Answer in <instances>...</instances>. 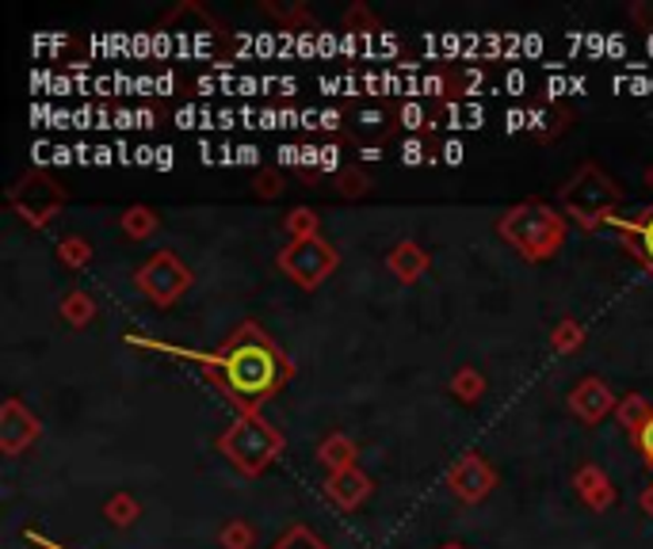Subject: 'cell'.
<instances>
[{"instance_id": "6da1fadb", "label": "cell", "mask_w": 653, "mask_h": 549, "mask_svg": "<svg viewBox=\"0 0 653 549\" xmlns=\"http://www.w3.org/2000/svg\"><path fill=\"white\" fill-rule=\"evenodd\" d=\"M203 374L226 393V401L237 408V416L245 412H261L264 401H272L283 385L295 374L287 351L275 343L268 332L256 321H245L229 332L211 355L200 359Z\"/></svg>"}, {"instance_id": "7a4b0ae2", "label": "cell", "mask_w": 653, "mask_h": 549, "mask_svg": "<svg viewBox=\"0 0 653 549\" xmlns=\"http://www.w3.org/2000/svg\"><path fill=\"white\" fill-rule=\"evenodd\" d=\"M497 234L520 252V260L528 263H543L550 256L562 252L565 245V218L543 199H528L512 210L501 214L497 221Z\"/></svg>"}, {"instance_id": "3957f363", "label": "cell", "mask_w": 653, "mask_h": 549, "mask_svg": "<svg viewBox=\"0 0 653 549\" xmlns=\"http://www.w3.org/2000/svg\"><path fill=\"white\" fill-rule=\"evenodd\" d=\"M218 450H222V458H229V466H234L237 474L261 477L272 462L283 458L287 439H283V432L264 416V412H245V416H237L234 424L218 435Z\"/></svg>"}, {"instance_id": "277c9868", "label": "cell", "mask_w": 653, "mask_h": 549, "mask_svg": "<svg viewBox=\"0 0 653 549\" xmlns=\"http://www.w3.org/2000/svg\"><path fill=\"white\" fill-rule=\"evenodd\" d=\"M558 206H562L581 229L612 226L619 206H623V187H619L615 176H608L596 160H589V165H581L573 172L570 184L558 191Z\"/></svg>"}, {"instance_id": "5b68a950", "label": "cell", "mask_w": 653, "mask_h": 549, "mask_svg": "<svg viewBox=\"0 0 653 549\" xmlns=\"http://www.w3.org/2000/svg\"><path fill=\"white\" fill-rule=\"evenodd\" d=\"M275 263H279V271L287 274L295 287L317 290L333 271L340 268V252L333 240H325L322 234H317L306 240H287V245L279 248V256H275Z\"/></svg>"}, {"instance_id": "8992f818", "label": "cell", "mask_w": 653, "mask_h": 549, "mask_svg": "<svg viewBox=\"0 0 653 549\" xmlns=\"http://www.w3.org/2000/svg\"><path fill=\"white\" fill-rule=\"evenodd\" d=\"M8 203L31 229H47L54 214L69 203V195L47 168H31L20 184L8 187Z\"/></svg>"}, {"instance_id": "52a82bcc", "label": "cell", "mask_w": 653, "mask_h": 549, "mask_svg": "<svg viewBox=\"0 0 653 549\" xmlns=\"http://www.w3.org/2000/svg\"><path fill=\"white\" fill-rule=\"evenodd\" d=\"M192 268H187L184 260H180L176 252H169V248H161V252H153L150 260L142 263V268L134 271V287L142 298H150L153 305L169 309L176 305L180 298L192 290Z\"/></svg>"}, {"instance_id": "ba28073f", "label": "cell", "mask_w": 653, "mask_h": 549, "mask_svg": "<svg viewBox=\"0 0 653 549\" xmlns=\"http://www.w3.org/2000/svg\"><path fill=\"white\" fill-rule=\"evenodd\" d=\"M497 469L489 458H481L478 450H467L455 458V466L447 469V488H451V496L459 504H467V508H475V504L486 500L489 493L497 488Z\"/></svg>"}, {"instance_id": "9c48e42d", "label": "cell", "mask_w": 653, "mask_h": 549, "mask_svg": "<svg viewBox=\"0 0 653 549\" xmlns=\"http://www.w3.org/2000/svg\"><path fill=\"white\" fill-rule=\"evenodd\" d=\"M39 435H42L39 416L20 397H8L0 405V454L4 458H20L28 446L39 443Z\"/></svg>"}, {"instance_id": "30bf717a", "label": "cell", "mask_w": 653, "mask_h": 549, "mask_svg": "<svg viewBox=\"0 0 653 549\" xmlns=\"http://www.w3.org/2000/svg\"><path fill=\"white\" fill-rule=\"evenodd\" d=\"M615 405H619V397L608 390L604 377H581V382L570 390V412L589 427H596L604 416H612Z\"/></svg>"}, {"instance_id": "8fae6325", "label": "cell", "mask_w": 653, "mask_h": 549, "mask_svg": "<svg viewBox=\"0 0 653 549\" xmlns=\"http://www.w3.org/2000/svg\"><path fill=\"white\" fill-rule=\"evenodd\" d=\"M375 493V480L364 474V469H344V474H329L325 480V496H329L333 508L340 511H359Z\"/></svg>"}, {"instance_id": "7c38bea8", "label": "cell", "mask_w": 653, "mask_h": 549, "mask_svg": "<svg viewBox=\"0 0 653 549\" xmlns=\"http://www.w3.org/2000/svg\"><path fill=\"white\" fill-rule=\"evenodd\" d=\"M615 229H623V245L631 256H639L642 268L653 274V206L646 210H639L634 218H623V214H615L612 218Z\"/></svg>"}, {"instance_id": "4fadbf2b", "label": "cell", "mask_w": 653, "mask_h": 549, "mask_svg": "<svg viewBox=\"0 0 653 549\" xmlns=\"http://www.w3.org/2000/svg\"><path fill=\"white\" fill-rule=\"evenodd\" d=\"M386 268H390V274L401 287H412V282H420L428 274V268H432V256H428L417 240H398V245L390 248V256H386Z\"/></svg>"}, {"instance_id": "5bb4252c", "label": "cell", "mask_w": 653, "mask_h": 549, "mask_svg": "<svg viewBox=\"0 0 653 549\" xmlns=\"http://www.w3.org/2000/svg\"><path fill=\"white\" fill-rule=\"evenodd\" d=\"M573 488H578V496H581V504L584 508H592V511H608L615 504V485H612V477L604 474L600 466H581L578 474H573Z\"/></svg>"}, {"instance_id": "9a60e30c", "label": "cell", "mask_w": 653, "mask_h": 549, "mask_svg": "<svg viewBox=\"0 0 653 549\" xmlns=\"http://www.w3.org/2000/svg\"><path fill=\"white\" fill-rule=\"evenodd\" d=\"M356 458H359V446H356L351 435H344V432H333V435H325V439L317 443V462H322L329 474L356 469Z\"/></svg>"}, {"instance_id": "2e32d148", "label": "cell", "mask_w": 653, "mask_h": 549, "mask_svg": "<svg viewBox=\"0 0 653 549\" xmlns=\"http://www.w3.org/2000/svg\"><path fill=\"white\" fill-rule=\"evenodd\" d=\"M650 416H653V401L650 397H642V393H626V397H619L615 419H619V427H626V432H631V439L650 424Z\"/></svg>"}, {"instance_id": "e0dca14e", "label": "cell", "mask_w": 653, "mask_h": 549, "mask_svg": "<svg viewBox=\"0 0 653 549\" xmlns=\"http://www.w3.org/2000/svg\"><path fill=\"white\" fill-rule=\"evenodd\" d=\"M58 317H62L65 324H73V329H84V324L96 321V298H92L89 290H69L62 298V305H58Z\"/></svg>"}, {"instance_id": "ac0fdd59", "label": "cell", "mask_w": 653, "mask_h": 549, "mask_svg": "<svg viewBox=\"0 0 653 549\" xmlns=\"http://www.w3.org/2000/svg\"><path fill=\"white\" fill-rule=\"evenodd\" d=\"M119 229H123L131 240H150L153 234L161 229V218L157 210H150V206L134 203L131 210H123V218H119Z\"/></svg>"}, {"instance_id": "d6986e66", "label": "cell", "mask_w": 653, "mask_h": 549, "mask_svg": "<svg viewBox=\"0 0 653 549\" xmlns=\"http://www.w3.org/2000/svg\"><path fill=\"white\" fill-rule=\"evenodd\" d=\"M451 393L462 405H478V401L486 397V374H481L478 366H459V371L451 374Z\"/></svg>"}, {"instance_id": "ffe728a7", "label": "cell", "mask_w": 653, "mask_h": 549, "mask_svg": "<svg viewBox=\"0 0 653 549\" xmlns=\"http://www.w3.org/2000/svg\"><path fill=\"white\" fill-rule=\"evenodd\" d=\"M584 348V324L573 321V317H562V321L550 329V351L558 355H578Z\"/></svg>"}, {"instance_id": "44dd1931", "label": "cell", "mask_w": 653, "mask_h": 549, "mask_svg": "<svg viewBox=\"0 0 653 549\" xmlns=\"http://www.w3.org/2000/svg\"><path fill=\"white\" fill-rule=\"evenodd\" d=\"M137 515H142V504H137L131 493H115L103 500V519H108L111 527H134Z\"/></svg>"}, {"instance_id": "7402d4cb", "label": "cell", "mask_w": 653, "mask_h": 549, "mask_svg": "<svg viewBox=\"0 0 653 549\" xmlns=\"http://www.w3.org/2000/svg\"><path fill=\"white\" fill-rule=\"evenodd\" d=\"M58 260L73 271L89 268L92 263V240H84L81 234H65L62 240H58Z\"/></svg>"}, {"instance_id": "603a6c76", "label": "cell", "mask_w": 653, "mask_h": 549, "mask_svg": "<svg viewBox=\"0 0 653 549\" xmlns=\"http://www.w3.org/2000/svg\"><path fill=\"white\" fill-rule=\"evenodd\" d=\"M218 546L222 549H256V527L245 519H226L218 527Z\"/></svg>"}, {"instance_id": "cb8c5ba5", "label": "cell", "mask_w": 653, "mask_h": 549, "mask_svg": "<svg viewBox=\"0 0 653 549\" xmlns=\"http://www.w3.org/2000/svg\"><path fill=\"white\" fill-rule=\"evenodd\" d=\"M283 229H287L290 240L317 237V234H322V214L309 210V206H295V210L287 214V221H283Z\"/></svg>"}, {"instance_id": "d4e9b609", "label": "cell", "mask_w": 653, "mask_h": 549, "mask_svg": "<svg viewBox=\"0 0 653 549\" xmlns=\"http://www.w3.org/2000/svg\"><path fill=\"white\" fill-rule=\"evenodd\" d=\"M272 549H329V546H325L322 538L306 527V522H295V527H287L279 538H275Z\"/></svg>"}, {"instance_id": "484cf974", "label": "cell", "mask_w": 653, "mask_h": 549, "mask_svg": "<svg viewBox=\"0 0 653 549\" xmlns=\"http://www.w3.org/2000/svg\"><path fill=\"white\" fill-rule=\"evenodd\" d=\"M371 191V179H367L364 168H340L337 172V195L340 199H364Z\"/></svg>"}, {"instance_id": "4316f807", "label": "cell", "mask_w": 653, "mask_h": 549, "mask_svg": "<svg viewBox=\"0 0 653 549\" xmlns=\"http://www.w3.org/2000/svg\"><path fill=\"white\" fill-rule=\"evenodd\" d=\"M344 31H359V34L367 31V34H375V31H382V23H378V15L364 4V0H356V4L344 12Z\"/></svg>"}, {"instance_id": "83f0119b", "label": "cell", "mask_w": 653, "mask_h": 549, "mask_svg": "<svg viewBox=\"0 0 653 549\" xmlns=\"http://www.w3.org/2000/svg\"><path fill=\"white\" fill-rule=\"evenodd\" d=\"M253 191H256V199H279V195L287 191V179H283V172L264 168L261 176H256Z\"/></svg>"}, {"instance_id": "f1b7e54d", "label": "cell", "mask_w": 653, "mask_h": 549, "mask_svg": "<svg viewBox=\"0 0 653 549\" xmlns=\"http://www.w3.org/2000/svg\"><path fill=\"white\" fill-rule=\"evenodd\" d=\"M634 450H639L642 454V462H646V466L653 469V416H650V424L646 427H642V432L639 435H634Z\"/></svg>"}, {"instance_id": "f546056e", "label": "cell", "mask_w": 653, "mask_h": 549, "mask_svg": "<svg viewBox=\"0 0 653 549\" xmlns=\"http://www.w3.org/2000/svg\"><path fill=\"white\" fill-rule=\"evenodd\" d=\"M631 20L639 23V28L653 31V0H639V4H631Z\"/></svg>"}, {"instance_id": "4dcf8cb0", "label": "cell", "mask_w": 653, "mask_h": 549, "mask_svg": "<svg viewBox=\"0 0 653 549\" xmlns=\"http://www.w3.org/2000/svg\"><path fill=\"white\" fill-rule=\"evenodd\" d=\"M639 504H642V511H646L650 519H653V480H650L646 488H642V500H639Z\"/></svg>"}, {"instance_id": "1f68e13d", "label": "cell", "mask_w": 653, "mask_h": 549, "mask_svg": "<svg viewBox=\"0 0 653 549\" xmlns=\"http://www.w3.org/2000/svg\"><path fill=\"white\" fill-rule=\"evenodd\" d=\"M440 549H467V546H462V542H443Z\"/></svg>"}, {"instance_id": "d6a6232c", "label": "cell", "mask_w": 653, "mask_h": 549, "mask_svg": "<svg viewBox=\"0 0 653 549\" xmlns=\"http://www.w3.org/2000/svg\"><path fill=\"white\" fill-rule=\"evenodd\" d=\"M646 187H650V191H653V165L646 168Z\"/></svg>"}]
</instances>
